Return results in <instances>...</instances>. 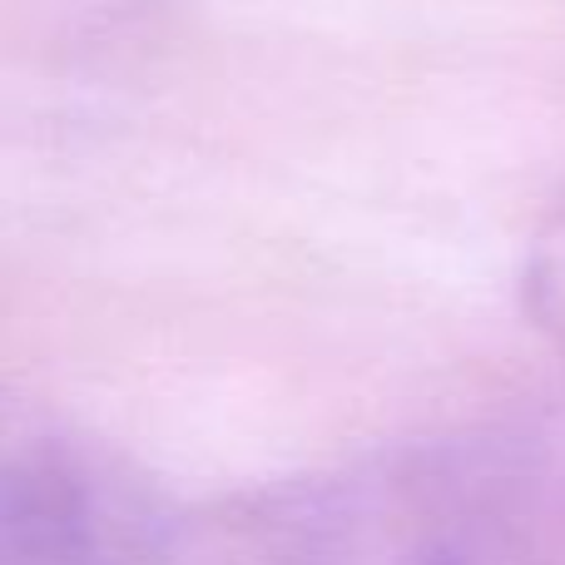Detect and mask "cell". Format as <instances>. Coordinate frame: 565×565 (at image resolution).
Listing matches in <instances>:
<instances>
[{"instance_id":"obj_1","label":"cell","mask_w":565,"mask_h":565,"mask_svg":"<svg viewBox=\"0 0 565 565\" xmlns=\"http://www.w3.org/2000/svg\"><path fill=\"white\" fill-rule=\"evenodd\" d=\"M214 565H565V451L521 431L397 441L244 501Z\"/></svg>"},{"instance_id":"obj_2","label":"cell","mask_w":565,"mask_h":565,"mask_svg":"<svg viewBox=\"0 0 565 565\" xmlns=\"http://www.w3.org/2000/svg\"><path fill=\"white\" fill-rule=\"evenodd\" d=\"M184 516L95 427L0 382V565H169Z\"/></svg>"},{"instance_id":"obj_3","label":"cell","mask_w":565,"mask_h":565,"mask_svg":"<svg viewBox=\"0 0 565 565\" xmlns=\"http://www.w3.org/2000/svg\"><path fill=\"white\" fill-rule=\"evenodd\" d=\"M521 308L531 328L556 352H565V189L541 214L526 258H521Z\"/></svg>"}]
</instances>
